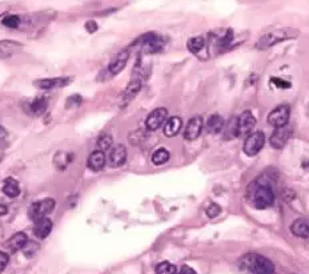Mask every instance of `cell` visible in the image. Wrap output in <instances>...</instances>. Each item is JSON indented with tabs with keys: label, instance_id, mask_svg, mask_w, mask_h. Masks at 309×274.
<instances>
[{
	"label": "cell",
	"instance_id": "cell-27",
	"mask_svg": "<svg viewBox=\"0 0 309 274\" xmlns=\"http://www.w3.org/2000/svg\"><path fill=\"white\" fill-rule=\"evenodd\" d=\"M31 112L36 116L43 115L46 109H47V100L46 99H36L34 100L30 105Z\"/></svg>",
	"mask_w": 309,
	"mask_h": 274
},
{
	"label": "cell",
	"instance_id": "cell-18",
	"mask_svg": "<svg viewBox=\"0 0 309 274\" xmlns=\"http://www.w3.org/2000/svg\"><path fill=\"white\" fill-rule=\"evenodd\" d=\"M140 90H142V82L139 79H132L121 93V104H128Z\"/></svg>",
	"mask_w": 309,
	"mask_h": 274
},
{
	"label": "cell",
	"instance_id": "cell-25",
	"mask_svg": "<svg viewBox=\"0 0 309 274\" xmlns=\"http://www.w3.org/2000/svg\"><path fill=\"white\" fill-rule=\"evenodd\" d=\"M96 145H98V150L107 152V150L111 149L112 145H113V137H112L109 133H103V135L98 138Z\"/></svg>",
	"mask_w": 309,
	"mask_h": 274
},
{
	"label": "cell",
	"instance_id": "cell-23",
	"mask_svg": "<svg viewBox=\"0 0 309 274\" xmlns=\"http://www.w3.org/2000/svg\"><path fill=\"white\" fill-rule=\"evenodd\" d=\"M3 193L9 198L17 197V196L20 194V186H19V183H17L15 179H12V177L5 179L4 185H3Z\"/></svg>",
	"mask_w": 309,
	"mask_h": 274
},
{
	"label": "cell",
	"instance_id": "cell-5",
	"mask_svg": "<svg viewBox=\"0 0 309 274\" xmlns=\"http://www.w3.org/2000/svg\"><path fill=\"white\" fill-rule=\"evenodd\" d=\"M289 116H291V108L287 104H281L273 111L270 112L268 116V123L275 128H281L288 125L289 121Z\"/></svg>",
	"mask_w": 309,
	"mask_h": 274
},
{
	"label": "cell",
	"instance_id": "cell-30",
	"mask_svg": "<svg viewBox=\"0 0 309 274\" xmlns=\"http://www.w3.org/2000/svg\"><path fill=\"white\" fill-rule=\"evenodd\" d=\"M220 212H221V208H220L217 204H212V205H209V208L206 209V214H208V217H210V219H213L216 216H219Z\"/></svg>",
	"mask_w": 309,
	"mask_h": 274
},
{
	"label": "cell",
	"instance_id": "cell-17",
	"mask_svg": "<svg viewBox=\"0 0 309 274\" xmlns=\"http://www.w3.org/2000/svg\"><path fill=\"white\" fill-rule=\"evenodd\" d=\"M52 227L53 224L50 219H42L39 221H35L34 224V234L35 237H38L40 240H43L46 237H48L51 234L52 231Z\"/></svg>",
	"mask_w": 309,
	"mask_h": 274
},
{
	"label": "cell",
	"instance_id": "cell-21",
	"mask_svg": "<svg viewBox=\"0 0 309 274\" xmlns=\"http://www.w3.org/2000/svg\"><path fill=\"white\" fill-rule=\"evenodd\" d=\"M28 237H27V234H24V233H16V234H13L11 238L8 240V248L12 250V252H17V250H23L24 249V246H26L27 244H28Z\"/></svg>",
	"mask_w": 309,
	"mask_h": 274
},
{
	"label": "cell",
	"instance_id": "cell-28",
	"mask_svg": "<svg viewBox=\"0 0 309 274\" xmlns=\"http://www.w3.org/2000/svg\"><path fill=\"white\" fill-rule=\"evenodd\" d=\"M156 274H177V268L171 262H160L156 268Z\"/></svg>",
	"mask_w": 309,
	"mask_h": 274
},
{
	"label": "cell",
	"instance_id": "cell-36",
	"mask_svg": "<svg viewBox=\"0 0 309 274\" xmlns=\"http://www.w3.org/2000/svg\"><path fill=\"white\" fill-rule=\"evenodd\" d=\"M0 15H1V9H0Z\"/></svg>",
	"mask_w": 309,
	"mask_h": 274
},
{
	"label": "cell",
	"instance_id": "cell-7",
	"mask_svg": "<svg viewBox=\"0 0 309 274\" xmlns=\"http://www.w3.org/2000/svg\"><path fill=\"white\" fill-rule=\"evenodd\" d=\"M292 127H288V125L281 127V128H276L272 133V136H270V145L273 146L275 149H281L289 141V138L292 137Z\"/></svg>",
	"mask_w": 309,
	"mask_h": 274
},
{
	"label": "cell",
	"instance_id": "cell-32",
	"mask_svg": "<svg viewBox=\"0 0 309 274\" xmlns=\"http://www.w3.org/2000/svg\"><path fill=\"white\" fill-rule=\"evenodd\" d=\"M82 104V97L80 96H71L68 100H67V108H72V107H79Z\"/></svg>",
	"mask_w": 309,
	"mask_h": 274
},
{
	"label": "cell",
	"instance_id": "cell-15",
	"mask_svg": "<svg viewBox=\"0 0 309 274\" xmlns=\"http://www.w3.org/2000/svg\"><path fill=\"white\" fill-rule=\"evenodd\" d=\"M125 160H127V149L125 146L117 145L111 150V154L108 157V163L112 168H120L124 165Z\"/></svg>",
	"mask_w": 309,
	"mask_h": 274
},
{
	"label": "cell",
	"instance_id": "cell-14",
	"mask_svg": "<svg viewBox=\"0 0 309 274\" xmlns=\"http://www.w3.org/2000/svg\"><path fill=\"white\" fill-rule=\"evenodd\" d=\"M71 83L69 77H52V79H40L35 82V86L42 90H51L57 87H64Z\"/></svg>",
	"mask_w": 309,
	"mask_h": 274
},
{
	"label": "cell",
	"instance_id": "cell-6",
	"mask_svg": "<svg viewBox=\"0 0 309 274\" xmlns=\"http://www.w3.org/2000/svg\"><path fill=\"white\" fill-rule=\"evenodd\" d=\"M165 40L156 34H148L142 39V49L144 53H157L164 48Z\"/></svg>",
	"mask_w": 309,
	"mask_h": 274
},
{
	"label": "cell",
	"instance_id": "cell-9",
	"mask_svg": "<svg viewBox=\"0 0 309 274\" xmlns=\"http://www.w3.org/2000/svg\"><path fill=\"white\" fill-rule=\"evenodd\" d=\"M289 32L291 30H280L275 31V32H270V34L265 35L260 39V42L256 44V47L260 48V49H265V48L273 46V44L279 43L281 40H285L287 38H289Z\"/></svg>",
	"mask_w": 309,
	"mask_h": 274
},
{
	"label": "cell",
	"instance_id": "cell-4",
	"mask_svg": "<svg viewBox=\"0 0 309 274\" xmlns=\"http://www.w3.org/2000/svg\"><path fill=\"white\" fill-rule=\"evenodd\" d=\"M265 144V135L261 131H256V132L249 133L244 141L243 150L244 153L249 157H254L262 149V146Z\"/></svg>",
	"mask_w": 309,
	"mask_h": 274
},
{
	"label": "cell",
	"instance_id": "cell-12",
	"mask_svg": "<svg viewBox=\"0 0 309 274\" xmlns=\"http://www.w3.org/2000/svg\"><path fill=\"white\" fill-rule=\"evenodd\" d=\"M128 60H129V52L127 51V49L119 52V53L112 59L109 65H108V72L111 73V75H117V73H120L121 71L125 68V65H127Z\"/></svg>",
	"mask_w": 309,
	"mask_h": 274
},
{
	"label": "cell",
	"instance_id": "cell-19",
	"mask_svg": "<svg viewBox=\"0 0 309 274\" xmlns=\"http://www.w3.org/2000/svg\"><path fill=\"white\" fill-rule=\"evenodd\" d=\"M181 125H183V121H181L180 117L173 116V117L165 121V124H164V135L167 137L176 136L177 133L180 132Z\"/></svg>",
	"mask_w": 309,
	"mask_h": 274
},
{
	"label": "cell",
	"instance_id": "cell-10",
	"mask_svg": "<svg viewBox=\"0 0 309 274\" xmlns=\"http://www.w3.org/2000/svg\"><path fill=\"white\" fill-rule=\"evenodd\" d=\"M203 131V119L200 116H195L188 121V124L185 127L184 131V138L188 141L196 140Z\"/></svg>",
	"mask_w": 309,
	"mask_h": 274
},
{
	"label": "cell",
	"instance_id": "cell-31",
	"mask_svg": "<svg viewBox=\"0 0 309 274\" xmlns=\"http://www.w3.org/2000/svg\"><path fill=\"white\" fill-rule=\"evenodd\" d=\"M9 262V256L7 253L4 252H0V274L4 272V269L7 268Z\"/></svg>",
	"mask_w": 309,
	"mask_h": 274
},
{
	"label": "cell",
	"instance_id": "cell-11",
	"mask_svg": "<svg viewBox=\"0 0 309 274\" xmlns=\"http://www.w3.org/2000/svg\"><path fill=\"white\" fill-rule=\"evenodd\" d=\"M255 124H256V119L252 115L251 111H245L240 115V117L237 119V129H239V136L240 135H249L251 131L254 129Z\"/></svg>",
	"mask_w": 309,
	"mask_h": 274
},
{
	"label": "cell",
	"instance_id": "cell-20",
	"mask_svg": "<svg viewBox=\"0 0 309 274\" xmlns=\"http://www.w3.org/2000/svg\"><path fill=\"white\" fill-rule=\"evenodd\" d=\"M206 132L216 135V133H220L224 128H225V121H224V119L220 115L210 116L209 119H208V121H206Z\"/></svg>",
	"mask_w": 309,
	"mask_h": 274
},
{
	"label": "cell",
	"instance_id": "cell-13",
	"mask_svg": "<svg viewBox=\"0 0 309 274\" xmlns=\"http://www.w3.org/2000/svg\"><path fill=\"white\" fill-rule=\"evenodd\" d=\"M23 49V44L13 40H0V59H7Z\"/></svg>",
	"mask_w": 309,
	"mask_h": 274
},
{
	"label": "cell",
	"instance_id": "cell-35",
	"mask_svg": "<svg viewBox=\"0 0 309 274\" xmlns=\"http://www.w3.org/2000/svg\"><path fill=\"white\" fill-rule=\"evenodd\" d=\"M86 28L88 32H95V31L98 30V26H96V23H95L94 20H91V22H87Z\"/></svg>",
	"mask_w": 309,
	"mask_h": 274
},
{
	"label": "cell",
	"instance_id": "cell-34",
	"mask_svg": "<svg viewBox=\"0 0 309 274\" xmlns=\"http://www.w3.org/2000/svg\"><path fill=\"white\" fill-rule=\"evenodd\" d=\"M179 274H198V273H196V272H195V269H192L191 266L184 265V266H181L180 273Z\"/></svg>",
	"mask_w": 309,
	"mask_h": 274
},
{
	"label": "cell",
	"instance_id": "cell-33",
	"mask_svg": "<svg viewBox=\"0 0 309 274\" xmlns=\"http://www.w3.org/2000/svg\"><path fill=\"white\" fill-rule=\"evenodd\" d=\"M270 80H272V83H273L276 87H279V88H289V87H291V83L285 82V80L279 79V77H272Z\"/></svg>",
	"mask_w": 309,
	"mask_h": 274
},
{
	"label": "cell",
	"instance_id": "cell-16",
	"mask_svg": "<svg viewBox=\"0 0 309 274\" xmlns=\"http://www.w3.org/2000/svg\"><path fill=\"white\" fill-rule=\"evenodd\" d=\"M87 164H88V168H90L91 171L99 172L105 167V164H107V156L102 150H95V152H92L90 154L88 163Z\"/></svg>",
	"mask_w": 309,
	"mask_h": 274
},
{
	"label": "cell",
	"instance_id": "cell-8",
	"mask_svg": "<svg viewBox=\"0 0 309 274\" xmlns=\"http://www.w3.org/2000/svg\"><path fill=\"white\" fill-rule=\"evenodd\" d=\"M168 111L165 108H157L147 116L146 127L148 131H157L167 121Z\"/></svg>",
	"mask_w": 309,
	"mask_h": 274
},
{
	"label": "cell",
	"instance_id": "cell-1",
	"mask_svg": "<svg viewBox=\"0 0 309 274\" xmlns=\"http://www.w3.org/2000/svg\"><path fill=\"white\" fill-rule=\"evenodd\" d=\"M247 198L249 204L256 209H266L275 202V192L270 184L262 180H256L248 186Z\"/></svg>",
	"mask_w": 309,
	"mask_h": 274
},
{
	"label": "cell",
	"instance_id": "cell-24",
	"mask_svg": "<svg viewBox=\"0 0 309 274\" xmlns=\"http://www.w3.org/2000/svg\"><path fill=\"white\" fill-rule=\"evenodd\" d=\"M206 47V40L202 36H196V38H191L187 43V48L189 52H192L193 55H199L200 52Z\"/></svg>",
	"mask_w": 309,
	"mask_h": 274
},
{
	"label": "cell",
	"instance_id": "cell-29",
	"mask_svg": "<svg viewBox=\"0 0 309 274\" xmlns=\"http://www.w3.org/2000/svg\"><path fill=\"white\" fill-rule=\"evenodd\" d=\"M22 23V17L17 15H8V16L3 17V26L8 27V28H19Z\"/></svg>",
	"mask_w": 309,
	"mask_h": 274
},
{
	"label": "cell",
	"instance_id": "cell-2",
	"mask_svg": "<svg viewBox=\"0 0 309 274\" xmlns=\"http://www.w3.org/2000/svg\"><path fill=\"white\" fill-rule=\"evenodd\" d=\"M240 269L245 274H273L275 265L270 260L256 253H247L239 261Z\"/></svg>",
	"mask_w": 309,
	"mask_h": 274
},
{
	"label": "cell",
	"instance_id": "cell-26",
	"mask_svg": "<svg viewBox=\"0 0 309 274\" xmlns=\"http://www.w3.org/2000/svg\"><path fill=\"white\" fill-rule=\"evenodd\" d=\"M169 157H171V153L165 148H160L152 154V163L154 165H163L169 160Z\"/></svg>",
	"mask_w": 309,
	"mask_h": 274
},
{
	"label": "cell",
	"instance_id": "cell-22",
	"mask_svg": "<svg viewBox=\"0 0 309 274\" xmlns=\"http://www.w3.org/2000/svg\"><path fill=\"white\" fill-rule=\"evenodd\" d=\"M291 231L296 237L300 238H309V223L305 220H296L291 225Z\"/></svg>",
	"mask_w": 309,
	"mask_h": 274
},
{
	"label": "cell",
	"instance_id": "cell-3",
	"mask_svg": "<svg viewBox=\"0 0 309 274\" xmlns=\"http://www.w3.org/2000/svg\"><path fill=\"white\" fill-rule=\"evenodd\" d=\"M56 206V202L53 198H44L42 201H38L32 204L28 212L31 220L34 221H39L42 219H47L48 214H51L53 212Z\"/></svg>",
	"mask_w": 309,
	"mask_h": 274
}]
</instances>
